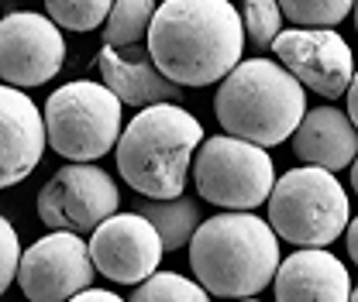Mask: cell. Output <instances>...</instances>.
<instances>
[{"mask_svg": "<svg viewBox=\"0 0 358 302\" xmlns=\"http://www.w3.org/2000/svg\"><path fill=\"white\" fill-rule=\"evenodd\" d=\"M272 55L303 83V89H313L327 100L345 96L355 76L352 45L331 28H310V24L286 28L275 35Z\"/></svg>", "mask_w": 358, "mask_h": 302, "instance_id": "9c48e42d", "label": "cell"}, {"mask_svg": "<svg viewBox=\"0 0 358 302\" xmlns=\"http://www.w3.org/2000/svg\"><path fill=\"white\" fill-rule=\"evenodd\" d=\"M348 117L355 121V128H358V69H355V76H352V86H348Z\"/></svg>", "mask_w": 358, "mask_h": 302, "instance_id": "484cf974", "label": "cell"}, {"mask_svg": "<svg viewBox=\"0 0 358 302\" xmlns=\"http://www.w3.org/2000/svg\"><path fill=\"white\" fill-rule=\"evenodd\" d=\"M17 261H21V241L17 230L7 216H0V296L10 289V282L17 278Z\"/></svg>", "mask_w": 358, "mask_h": 302, "instance_id": "603a6c76", "label": "cell"}, {"mask_svg": "<svg viewBox=\"0 0 358 302\" xmlns=\"http://www.w3.org/2000/svg\"><path fill=\"white\" fill-rule=\"evenodd\" d=\"M155 0H114L110 14L103 21V45H138L148 35L152 14H155Z\"/></svg>", "mask_w": 358, "mask_h": 302, "instance_id": "ac0fdd59", "label": "cell"}, {"mask_svg": "<svg viewBox=\"0 0 358 302\" xmlns=\"http://www.w3.org/2000/svg\"><path fill=\"white\" fill-rule=\"evenodd\" d=\"M189 175L196 192L221 210H255L275 186V165L268 148L234 137L227 130L200 141Z\"/></svg>", "mask_w": 358, "mask_h": 302, "instance_id": "52a82bcc", "label": "cell"}, {"mask_svg": "<svg viewBox=\"0 0 358 302\" xmlns=\"http://www.w3.org/2000/svg\"><path fill=\"white\" fill-rule=\"evenodd\" d=\"M282 17H289L293 24H310V28H334L341 24L355 0H279Z\"/></svg>", "mask_w": 358, "mask_h": 302, "instance_id": "44dd1931", "label": "cell"}, {"mask_svg": "<svg viewBox=\"0 0 358 302\" xmlns=\"http://www.w3.org/2000/svg\"><path fill=\"white\" fill-rule=\"evenodd\" d=\"M121 100L107 83L73 80L45 100V137L66 162H96L121 137Z\"/></svg>", "mask_w": 358, "mask_h": 302, "instance_id": "8992f818", "label": "cell"}, {"mask_svg": "<svg viewBox=\"0 0 358 302\" xmlns=\"http://www.w3.org/2000/svg\"><path fill=\"white\" fill-rule=\"evenodd\" d=\"M352 299H358V289H352Z\"/></svg>", "mask_w": 358, "mask_h": 302, "instance_id": "f1b7e54d", "label": "cell"}, {"mask_svg": "<svg viewBox=\"0 0 358 302\" xmlns=\"http://www.w3.org/2000/svg\"><path fill=\"white\" fill-rule=\"evenodd\" d=\"M134 210L145 213L155 223V230H159L166 251L186 248L189 237H193V230H196L200 220H203V216H200V203L189 199V196H182V192L173 196V199H148V196H145Z\"/></svg>", "mask_w": 358, "mask_h": 302, "instance_id": "e0dca14e", "label": "cell"}, {"mask_svg": "<svg viewBox=\"0 0 358 302\" xmlns=\"http://www.w3.org/2000/svg\"><path fill=\"white\" fill-rule=\"evenodd\" d=\"M66 62L62 28L35 10H14L0 21V80L31 89L59 76Z\"/></svg>", "mask_w": 358, "mask_h": 302, "instance_id": "30bf717a", "label": "cell"}, {"mask_svg": "<svg viewBox=\"0 0 358 302\" xmlns=\"http://www.w3.org/2000/svg\"><path fill=\"white\" fill-rule=\"evenodd\" d=\"M73 299H83V302H117L121 296H117V292H110V289H90V285H87V289H80Z\"/></svg>", "mask_w": 358, "mask_h": 302, "instance_id": "cb8c5ba5", "label": "cell"}, {"mask_svg": "<svg viewBox=\"0 0 358 302\" xmlns=\"http://www.w3.org/2000/svg\"><path fill=\"white\" fill-rule=\"evenodd\" d=\"M45 137V117L21 86H0V189L24 182L38 169Z\"/></svg>", "mask_w": 358, "mask_h": 302, "instance_id": "4fadbf2b", "label": "cell"}, {"mask_svg": "<svg viewBox=\"0 0 358 302\" xmlns=\"http://www.w3.org/2000/svg\"><path fill=\"white\" fill-rule=\"evenodd\" d=\"M214 114L227 134L275 148L303 121L307 89L275 59H245L221 80Z\"/></svg>", "mask_w": 358, "mask_h": 302, "instance_id": "277c9868", "label": "cell"}, {"mask_svg": "<svg viewBox=\"0 0 358 302\" xmlns=\"http://www.w3.org/2000/svg\"><path fill=\"white\" fill-rule=\"evenodd\" d=\"M131 299L138 302H203L207 289L196 278H186L179 271H152L145 282H138L131 289Z\"/></svg>", "mask_w": 358, "mask_h": 302, "instance_id": "d6986e66", "label": "cell"}, {"mask_svg": "<svg viewBox=\"0 0 358 302\" xmlns=\"http://www.w3.org/2000/svg\"><path fill=\"white\" fill-rule=\"evenodd\" d=\"M345 241H348V255H352V261L358 264V216L355 220H348V227H345Z\"/></svg>", "mask_w": 358, "mask_h": 302, "instance_id": "d4e9b609", "label": "cell"}, {"mask_svg": "<svg viewBox=\"0 0 358 302\" xmlns=\"http://www.w3.org/2000/svg\"><path fill=\"white\" fill-rule=\"evenodd\" d=\"M352 10H355V31H358V0H355V7H352Z\"/></svg>", "mask_w": 358, "mask_h": 302, "instance_id": "83f0119b", "label": "cell"}, {"mask_svg": "<svg viewBox=\"0 0 358 302\" xmlns=\"http://www.w3.org/2000/svg\"><path fill=\"white\" fill-rule=\"evenodd\" d=\"M93 258L83 234L76 230H52L35 241L17 261V285L35 302L73 299L80 289L93 282Z\"/></svg>", "mask_w": 358, "mask_h": 302, "instance_id": "8fae6325", "label": "cell"}, {"mask_svg": "<svg viewBox=\"0 0 358 302\" xmlns=\"http://www.w3.org/2000/svg\"><path fill=\"white\" fill-rule=\"evenodd\" d=\"M279 302H345L352 299V275L345 261L324 248H303L279 261L272 278Z\"/></svg>", "mask_w": 358, "mask_h": 302, "instance_id": "9a60e30c", "label": "cell"}, {"mask_svg": "<svg viewBox=\"0 0 358 302\" xmlns=\"http://www.w3.org/2000/svg\"><path fill=\"white\" fill-rule=\"evenodd\" d=\"M348 169H352V189H355V196H358V155H355V162H352Z\"/></svg>", "mask_w": 358, "mask_h": 302, "instance_id": "4316f807", "label": "cell"}, {"mask_svg": "<svg viewBox=\"0 0 358 302\" xmlns=\"http://www.w3.org/2000/svg\"><path fill=\"white\" fill-rule=\"evenodd\" d=\"M96 69L100 80L117 93L121 103L128 107H148V103H179L182 86L173 83L155 59L148 55V48L141 52L138 45H103L96 55Z\"/></svg>", "mask_w": 358, "mask_h": 302, "instance_id": "5bb4252c", "label": "cell"}, {"mask_svg": "<svg viewBox=\"0 0 358 302\" xmlns=\"http://www.w3.org/2000/svg\"><path fill=\"white\" fill-rule=\"evenodd\" d=\"M117 182L90 162H69L38 192V216L52 230L90 234L96 223L117 213Z\"/></svg>", "mask_w": 358, "mask_h": 302, "instance_id": "ba28073f", "label": "cell"}, {"mask_svg": "<svg viewBox=\"0 0 358 302\" xmlns=\"http://www.w3.org/2000/svg\"><path fill=\"white\" fill-rule=\"evenodd\" d=\"M166 255L155 223L138 210L110 213L103 223L90 230V258L93 268L110 278L114 285H138L145 282Z\"/></svg>", "mask_w": 358, "mask_h": 302, "instance_id": "7c38bea8", "label": "cell"}, {"mask_svg": "<svg viewBox=\"0 0 358 302\" xmlns=\"http://www.w3.org/2000/svg\"><path fill=\"white\" fill-rule=\"evenodd\" d=\"M266 203L268 223L279 234V241H289L296 248L334 244L352 220L345 186L331 169L320 165L289 169L282 179H275Z\"/></svg>", "mask_w": 358, "mask_h": 302, "instance_id": "5b68a950", "label": "cell"}, {"mask_svg": "<svg viewBox=\"0 0 358 302\" xmlns=\"http://www.w3.org/2000/svg\"><path fill=\"white\" fill-rule=\"evenodd\" d=\"M200 141L203 128L182 103H148L114 144L117 172L138 196L173 199L186 189Z\"/></svg>", "mask_w": 358, "mask_h": 302, "instance_id": "3957f363", "label": "cell"}, {"mask_svg": "<svg viewBox=\"0 0 358 302\" xmlns=\"http://www.w3.org/2000/svg\"><path fill=\"white\" fill-rule=\"evenodd\" d=\"M114 0H45V14L66 31H96Z\"/></svg>", "mask_w": 358, "mask_h": 302, "instance_id": "ffe728a7", "label": "cell"}, {"mask_svg": "<svg viewBox=\"0 0 358 302\" xmlns=\"http://www.w3.org/2000/svg\"><path fill=\"white\" fill-rule=\"evenodd\" d=\"M279 261V234L252 210L200 220L189 237V268L207 296L252 299L272 285Z\"/></svg>", "mask_w": 358, "mask_h": 302, "instance_id": "7a4b0ae2", "label": "cell"}, {"mask_svg": "<svg viewBox=\"0 0 358 302\" xmlns=\"http://www.w3.org/2000/svg\"><path fill=\"white\" fill-rule=\"evenodd\" d=\"M293 155L303 165H320L341 172L358 155V128L355 121L338 107H313L293 130Z\"/></svg>", "mask_w": 358, "mask_h": 302, "instance_id": "2e32d148", "label": "cell"}, {"mask_svg": "<svg viewBox=\"0 0 358 302\" xmlns=\"http://www.w3.org/2000/svg\"><path fill=\"white\" fill-rule=\"evenodd\" d=\"M245 38L259 48H272L275 35L282 31V7L279 0H245L241 7Z\"/></svg>", "mask_w": 358, "mask_h": 302, "instance_id": "7402d4cb", "label": "cell"}, {"mask_svg": "<svg viewBox=\"0 0 358 302\" xmlns=\"http://www.w3.org/2000/svg\"><path fill=\"white\" fill-rule=\"evenodd\" d=\"M145 42L173 83L214 86L241 62L245 24L231 0H162Z\"/></svg>", "mask_w": 358, "mask_h": 302, "instance_id": "6da1fadb", "label": "cell"}]
</instances>
